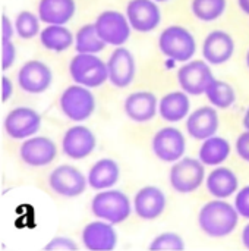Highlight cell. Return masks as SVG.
Returning a JSON list of instances; mask_svg holds the SVG:
<instances>
[{
  "label": "cell",
  "mask_w": 249,
  "mask_h": 251,
  "mask_svg": "<svg viewBox=\"0 0 249 251\" xmlns=\"http://www.w3.org/2000/svg\"><path fill=\"white\" fill-rule=\"evenodd\" d=\"M91 210L94 216L110 222L113 225L125 222L131 212V201L128 196L119 190H103L100 191L91 203Z\"/></svg>",
  "instance_id": "obj_2"
},
{
  "label": "cell",
  "mask_w": 249,
  "mask_h": 251,
  "mask_svg": "<svg viewBox=\"0 0 249 251\" xmlns=\"http://www.w3.org/2000/svg\"><path fill=\"white\" fill-rule=\"evenodd\" d=\"M82 243L91 251H112L117 244V234L113 224L106 221L91 222L82 231Z\"/></svg>",
  "instance_id": "obj_17"
},
{
  "label": "cell",
  "mask_w": 249,
  "mask_h": 251,
  "mask_svg": "<svg viewBox=\"0 0 249 251\" xmlns=\"http://www.w3.org/2000/svg\"><path fill=\"white\" fill-rule=\"evenodd\" d=\"M41 44L51 51H65L73 43L72 32L65 25H47L40 34Z\"/></svg>",
  "instance_id": "obj_27"
},
{
  "label": "cell",
  "mask_w": 249,
  "mask_h": 251,
  "mask_svg": "<svg viewBox=\"0 0 249 251\" xmlns=\"http://www.w3.org/2000/svg\"><path fill=\"white\" fill-rule=\"evenodd\" d=\"M48 184L54 193L63 197H78L85 191L88 178L75 166L62 165L50 174Z\"/></svg>",
  "instance_id": "obj_9"
},
{
  "label": "cell",
  "mask_w": 249,
  "mask_h": 251,
  "mask_svg": "<svg viewBox=\"0 0 249 251\" xmlns=\"http://www.w3.org/2000/svg\"><path fill=\"white\" fill-rule=\"evenodd\" d=\"M40 16H35L32 12L23 10L15 19V29L21 38L29 40L40 32Z\"/></svg>",
  "instance_id": "obj_31"
},
{
  "label": "cell",
  "mask_w": 249,
  "mask_h": 251,
  "mask_svg": "<svg viewBox=\"0 0 249 251\" xmlns=\"http://www.w3.org/2000/svg\"><path fill=\"white\" fill-rule=\"evenodd\" d=\"M189 94L185 91H173L166 94L158 103V112L167 122H179L185 119L191 109Z\"/></svg>",
  "instance_id": "obj_24"
},
{
  "label": "cell",
  "mask_w": 249,
  "mask_h": 251,
  "mask_svg": "<svg viewBox=\"0 0 249 251\" xmlns=\"http://www.w3.org/2000/svg\"><path fill=\"white\" fill-rule=\"evenodd\" d=\"M126 18L134 29L150 32L158 26L161 13L154 0H131L126 6Z\"/></svg>",
  "instance_id": "obj_12"
},
{
  "label": "cell",
  "mask_w": 249,
  "mask_h": 251,
  "mask_svg": "<svg viewBox=\"0 0 249 251\" xmlns=\"http://www.w3.org/2000/svg\"><path fill=\"white\" fill-rule=\"evenodd\" d=\"M21 159L28 165L34 168L47 166L50 165L57 154V147L53 140L45 137H34L28 138L22 143L19 149Z\"/></svg>",
  "instance_id": "obj_16"
},
{
  "label": "cell",
  "mask_w": 249,
  "mask_h": 251,
  "mask_svg": "<svg viewBox=\"0 0 249 251\" xmlns=\"http://www.w3.org/2000/svg\"><path fill=\"white\" fill-rule=\"evenodd\" d=\"M95 28L98 35L106 44L120 47L123 46L131 37V24L125 15L116 10H106L103 12L97 21Z\"/></svg>",
  "instance_id": "obj_7"
},
{
  "label": "cell",
  "mask_w": 249,
  "mask_h": 251,
  "mask_svg": "<svg viewBox=\"0 0 249 251\" xmlns=\"http://www.w3.org/2000/svg\"><path fill=\"white\" fill-rule=\"evenodd\" d=\"M134 207L139 218L145 221L157 219L166 209V196L157 187H144L136 193L134 199Z\"/></svg>",
  "instance_id": "obj_18"
},
{
  "label": "cell",
  "mask_w": 249,
  "mask_h": 251,
  "mask_svg": "<svg viewBox=\"0 0 249 251\" xmlns=\"http://www.w3.org/2000/svg\"><path fill=\"white\" fill-rule=\"evenodd\" d=\"M213 79L214 76L208 66V62H204V60L188 62L178 72V81L182 90L189 96L205 94Z\"/></svg>",
  "instance_id": "obj_8"
},
{
  "label": "cell",
  "mask_w": 249,
  "mask_h": 251,
  "mask_svg": "<svg viewBox=\"0 0 249 251\" xmlns=\"http://www.w3.org/2000/svg\"><path fill=\"white\" fill-rule=\"evenodd\" d=\"M242 243H244L245 249L249 250V224L244 228V231H242Z\"/></svg>",
  "instance_id": "obj_39"
},
{
  "label": "cell",
  "mask_w": 249,
  "mask_h": 251,
  "mask_svg": "<svg viewBox=\"0 0 249 251\" xmlns=\"http://www.w3.org/2000/svg\"><path fill=\"white\" fill-rule=\"evenodd\" d=\"M238 3H239V7L242 9V12L249 15V0H238Z\"/></svg>",
  "instance_id": "obj_40"
},
{
  "label": "cell",
  "mask_w": 249,
  "mask_h": 251,
  "mask_svg": "<svg viewBox=\"0 0 249 251\" xmlns=\"http://www.w3.org/2000/svg\"><path fill=\"white\" fill-rule=\"evenodd\" d=\"M53 75L50 68L40 60L26 62L18 72L19 87L31 94L44 93L51 84Z\"/></svg>",
  "instance_id": "obj_15"
},
{
  "label": "cell",
  "mask_w": 249,
  "mask_h": 251,
  "mask_svg": "<svg viewBox=\"0 0 249 251\" xmlns=\"http://www.w3.org/2000/svg\"><path fill=\"white\" fill-rule=\"evenodd\" d=\"M205 96H207L208 101L214 107H219V109H229L236 101V93H235L233 87L229 82L220 81L216 78L208 85Z\"/></svg>",
  "instance_id": "obj_29"
},
{
  "label": "cell",
  "mask_w": 249,
  "mask_h": 251,
  "mask_svg": "<svg viewBox=\"0 0 249 251\" xmlns=\"http://www.w3.org/2000/svg\"><path fill=\"white\" fill-rule=\"evenodd\" d=\"M75 0H41L38 16L48 25H65L75 13Z\"/></svg>",
  "instance_id": "obj_22"
},
{
  "label": "cell",
  "mask_w": 249,
  "mask_h": 251,
  "mask_svg": "<svg viewBox=\"0 0 249 251\" xmlns=\"http://www.w3.org/2000/svg\"><path fill=\"white\" fill-rule=\"evenodd\" d=\"M107 69H109V79L114 87L117 88L128 87L134 81L135 71H136L134 54L122 46L114 49V51L110 54L107 60Z\"/></svg>",
  "instance_id": "obj_14"
},
{
  "label": "cell",
  "mask_w": 249,
  "mask_h": 251,
  "mask_svg": "<svg viewBox=\"0 0 249 251\" xmlns=\"http://www.w3.org/2000/svg\"><path fill=\"white\" fill-rule=\"evenodd\" d=\"M157 97L150 91L132 93L125 100V113L134 122H148L157 113Z\"/></svg>",
  "instance_id": "obj_21"
},
{
  "label": "cell",
  "mask_w": 249,
  "mask_h": 251,
  "mask_svg": "<svg viewBox=\"0 0 249 251\" xmlns=\"http://www.w3.org/2000/svg\"><path fill=\"white\" fill-rule=\"evenodd\" d=\"M204 166L200 159L186 157L178 160L170 169V184L173 190L181 194L197 191L205 178Z\"/></svg>",
  "instance_id": "obj_5"
},
{
  "label": "cell",
  "mask_w": 249,
  "mask_h": 251,
  "mask_svg": "<svg viewBox=\"0 0 249 251\" xmlns=\"http://www.w3.org/2000/svg\"><path fill=\"white\" fill-rule=\"evenodd\" d=\"M226 4V0H192V12L198 19L210 22L225 13Z\"/></svg>",
  "instance_id": "obj_30"
},
{
  "label": "cell",
  "mask_w": 249,
  "mask_h": 251,
  "mask_svg": "<svg viewBox=\"0 0 249 251\" xmlns=\"http://www.w3.org/2000/svg\"><path fill=\"white\" fill-rule=\"evenodd\" d=\"M62 112L75 122L88 119L95 110V99L88 87L84 85H70L68 87L60 97Z\"/></svg>",
  "instance_id": "obj_6"
},
{
  "label": "cell",
  "mask_w": 249,
  "mask_h": 251,
  "mask_svg": "<svg viewBox=\"0 0 249 251\" xmlns=\"http://www.w3.org/2000/svg\"><path fill=\"white\" fill-rule=\"evenodd\" d=\"M69 72L76 84L88 88L100 87L109 79L107 63H104L95 54L78 53L70 60Z\"/></svg>",
  "instance_id": "obj_3"
},
{
  "label": "cell",
  "mask_w": 249,
  "mask_h": 251,
  "mask_svg": "<svg viewBox=\"0 0 249 251\" xmlns=\"http://www.w3.org/2000/svg\"><path fill=\"white\" fill-rule=\"evenodd\" d=\"M16 59V49L12 41L1 43V66L3 71L9 69Z\"/></svg>",
  "instance_id": "obj_35"
},
{
  "label": "cell",
  "mask_w": 249,
  "mask_h": 251,
  "mask_svg": "<svg viewBox=\"0 0 249 251\" xmlns=\"http://www.w3.org/2000/svg\"><path fill=\"white\" fill-rule=\"evenodd\" d=\"M188 134L195 140H207L214 137L219 129V115L214 107L203 106L192 112L186 121Z\"/></svg>",
  "instance_id": "obj_20"
},
{
  "label": "cell",
  "mask_w": 249,
  "mask_h": 251,
  "mask_svg": "<svg viewBox=\"0 0 249 251\" xmlns=\"http://www.w3.org/2000/svg\"><path fill=\"white\" fill-rule=\"evenodd\" d=\"M12 93H13V85H12V81L7 78V76H3L1 78V100H3V103L4 101H7L9 99H10V96H12Z\"/></svg>",
  "instance_id": "obj_38"
},
{
  "label": "cell",
  "mask_w": 249,
  "mask_h": 251,
  "mask_svg": "<svg viewBox=\"0 0 249 251\" xmlns=\"http://www.w3.org/2000/svg\"><path fill=\"white\" fill-rule=\"evenodd\" d=\"M239 221V213L235 206L217 199L207 203L198 216V224L201 229L213 238H223L230 235Z\"/></svg>",
  "instance_id": "obj_1"
},
{
  "label": "cell",
  "mask_w": 249,
  "mask_h": 251,
  "mask_svg": "<svg viewBox=\"0 0 249 251\" xmlns=\"http://www.w3.org/2000/svg\"><path fill=\"white\" fill-rule=\"evenodd\" d=\"M185 135L173 126L160 129L153 138V151L163 162L172 163L181 160L185 154Z\"/></svg>",
  "instance_id": "obj_10"
},
{
  "label": "cell",
  "mask_w": 249,
  "mask_h": 251,
  "mask_svg": "<svg viewBox=\"0 0 249 251\" xmlns=\"http://www.w3.org/2000/svg\"><path fill=\"white\" fill-rule=\"evenodd\" d=\"M239 187L238 176L229 168H216L207 178V190L216 199H227Z\"/></svg>",
  "instance_id": "obj_25"
},
{
  "label": "cell",
  "mask_w": 249,
  "mask_h": 251,
  "mask_svg": "<svg viewBox=\"0 0 249 251\" xmlns=\"http://www.w3.org/2000/svg\"><path fill=\"white\" fill-rule=\"evenodd\" d=\"M12 37H13V25L10 19L6 15H3L1 16V43L12 41Z\"/></svg>",
  "instance_id": "obj_37"
},
{
  "label": "cell",
  "mask_w": 249,
  "mask_h": 251,
  "mask_svg": "<svg viewBox=\"0 0 249 251\" xmlns=\"http://www.w3.org/2000/svg\"><path fill=\"white\" fill-rule=\"evenodd\" d=\"M44 250L47 251H76L78 250V246L75 241H72L70 238H66V237H57V238H53L50 243L45 244Z\"/></svg>",
  "instance_id": "obj_33"
},
{
  "label": "cell",
  "mask_w": 249,
  "mask_h": 251,
  "mask_svg": "<svg viewBox=\"0 0 249 251\" xmlns=\"http://www.w3.org/2000/svg\"><path fill=\"white\" fill-rule=\"evenodd\" d=\"M161 53L176 62H188L197 50L194 35L181 25L167 26L158 38Z\"/></svg>",
  "instance_id": "obj_4"
},
{
  "label": "cell",
  "mask_w": 249,
  "mask_h": 251,
  "mask_svg": "<svg viewBox=\"0 0 249 251\" xmlns=\"http://www.w3.org/2000/svg\"><path fill=\"white\" fill-rule=\"evenodd\" d=\"M236 153L239 154L241 159H244L245 162H249V131L247 129L245 132H242L236 141Z\"/></svg>",
  "instance_id": "obj_36"
},
{
  "label": "cell",
  "mask_w": 249,
  "mask_h": 251,
  "mask_svg": "<svg viewBox=\"0 0 249 251\" xmlns=\"http://www.w3.org/2000/svg\"><path fill=\"white\" fill-rule=\"evenodd\" d=\"M235 207L239 216L249 219V185L238 191L235 199Z\"/></svg>",
  "instance_id": "obj_34"
},
{
  "label": "cell",
  "mask_w": 249,
  "mask_h": 251,
  "mask_svg": "<svg viewBox=\"0 0 249 251\" xmlns=\"http://www.w3.org/2000/svg\"><path fill=\"white\" fill-rule=\"evenodd\" d=\"M247 65H248V68H249V51H248V54H247Z\"/></svg>",
  "instance_id": "obj_42"
},
{
  "label": "cell",
  "mask_w": 249,
  "mask_h": 251,
  "mask_svg": "<svg viewBox=\"0 0 249 251\" xmlns=\"http://www.w3.org/2000/svg\"><path fill=\"white\" fill-rule=\"evenodd\" d=\"M95 144L97 140L92 131H90V128L87 126L76 125L68 129L66 134L63 135L62 150L68 157L79 160L88 157L95 150Z\"/></svg>",
  "instance_id": "obj_13"
},
{
  "label": "cell",
  "mask_w": 249,
  "mask_h": 251,
  "mask_svg": "<svg viewBox=\"0 0 249 251\" xmlns=\"http://www.w3.org/2000/svg\"><path fill=\"white\" fill-rule=\"evenodd\" d=\"M119 176H120L119 165L112 159H101L90 169L88 185L100 191L109 190L117 184Z\"/></svg>",
  "instance_id": "obj_23"
},
{
  "label": "cell",
  "mask_w": 249,
  "mask_h": 251,
  "mask_svg": "<svg viewBox=\"0 0 249 251\" xmlns=\"http://www.w3.org/2000/svg\"><path fill=\"white\" fill-rule=\"evenodd\" d=\"M75 47L78 53L95 54L106 47V43L97 32L95 24H87L78 29L75 35Z\"/></svg>",
  "instance_id": "obj_28"
},
{
  "label": "cell",
  "mask_w": 249,
  "mask_h": 251,
  "mask_svg": "<svg viewBox=\"0 0 249 251\" xmlns=\"http://www.w3.org/2000/svg\"><path fill=\"white\" fill-rule=\"evenodd\" d=\"M230 154V144L222 137H210L204 140L200 149V160L205 166H219Z\"/></svg>",
  "instance_id": "obj_26"
},
{
  "label": "cell",
  "mask_w": 249,
  "mask_h": 251,
  "mask_svg": "<svg viewBox=\"0 0 249 251\" xmlns=\"http://www.w3.org/2000/svg\"><path fill=\"white\" fill-rule=\"evenodd\" d=\"M151 251H182L185 250L183 240L175 232H164L160 234L151 244Z\"/></svg>",
  "instance_id": "obj_32"
},
{
  "label": "cell",
  "mask_w": 249,
  "mask_h": 251,
  "mask_svg": "<svg viewBox=\"0 0 249 251\" xmlns=\"http://www.w3.org/2000/svg\"><path fill=\"white\" fill-rule=\"evenodd\" d=\"M41 126V116L31 107H16L4 119V129L9 137L23 140L34 135Z\"/></svg>",
  "instance_id": "obj_11"
},
{
  "label": "cell",
  "mask_w": 249,
  "mask_h": 251,
  "mask_svg": "<svg viewBox=\"0 0 249 251\" xmlns=\"http://www.w3.org/2000/svg\"><path fill=\"white\" fill-rule=\"evenodd\" d=\"M235 53V41L225 31H213L203 44L204 59L211 65L226 63Z\"/></svg>",
  "instance_id": "obj_19"
},
{
  "label": "cell",
  "mask_w": 249,
  "mask_h": 251,
  "mask_svg": "<svg viewBox=\"0 0 249 251\" xmlns=\"http://www.w3.org/2000/svg\"><path fill=\"white\" fill-rule=\"evenodd\" d=\"M154 1H169V0H154Z\"/></svg>",
  "instance_id": "obj_43"
},
{
  "label": "cell",
  "mask_w": 249,
  "mask_h": 251,
  "mask_svg": "<svg viewBox=\"0 0 249 251\" xmlns=\"http://www.w3.org/2000/svg\"><path fill=\"white\" fill-rule=\"evenodd\" d=\"M244 126H245V129L249 131V107L248 110H247V113H245V116H244Z\"/></svg>",
  "instance_id": "obj_41"
}]
</instances>
